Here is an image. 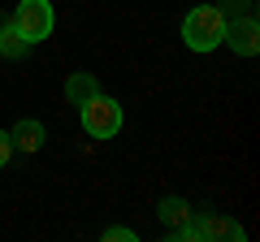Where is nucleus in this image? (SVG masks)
Segmentation results:
<instances>
[{"mask_svg": "<svg viewBox=\"0 0 260 242\" xmlns=\"http://www.w3.org/2000/svg\"><path fill=\"white\" fill-rule=\"evenodd\" d=\"M182 39L191 52H213V48H221L225 39V13L217 9V5H200V9H191L182 18Z\"/></svg>", "mask_w": 260, "mask_h": 242, "instance_id": "1", "label": "nucleus"}, {"mask_svg": "<svg viewBox=\"0 0 260 242\" xmlns=\"http://www.w3.org/2000/svg\"><path fill=\"white\" fill-rule=\"evenodd\" d=\"M78 112H83V130L91 139H113L121 130V104L113 95H104V91L91 95L87 104H78Z\"/></svg>", "mask_w": 260, "mask_h": 242, "instance_id": "2", "label": "nucleus"}, {"mask_svg": "<svg viewBox=\"0 0 260 242\" xmlns=\"http://www.w3.org/2000/svg\"><path fill=\"white\" fill-rule=\"evenodd\" d=\"M13 26L22 30L26 44H39V39L52 35L56 26V13H52V0H22L18 13H13Z\"/></svg>", "mask_w": 260, "mask_h": 242, "instance_id": "3", "label": "nucleus"}, {"mask_svg": "<svg viewBox=\"0 0 260 242\" xmlns=\"http://www.w3.org/2000/svg\"><path fill=\"white\" fill-rule=\"evenodd\" d=\"M221 44H230L239 56H256L260 52V26H256V18L225 22V39H221Z\"/></svg>", "mask_w": 260, "mask_h": 242, "instance_id": "4", "label": "nucleus"}, {"mask_svg": "<svg viewBox=\"0 0 260 242\" xmlns=\"http://www.w3.org/2000/svg\"><path fill=\"white\" fill-rule=\"evenodd\" d=\"M44 139H48V130H44V121H35V117H22L18 126L9 130V143L18 151H39V147H44Z\"/></svg>", "mask_w": 260, "mask_h": 242, "instance_id": "5", "label": "nucleus"}, {"mask_svg": "<svg viewBox=\"0 0 260 242\" xmlns=\"http://www.w3.org/2000/svg\"><path fill=\"white\" fill-rule=\"evenodd\" d=\"M91 95H100V83H95V74H70V83H65V100L74 104H87Z\"/></svg>", "mask_w": 260, "mask_h": 242, "instance_id": "6", "label": "nucleus"}, {"mask_svg": "<svg viewBox=\"0 0 260 242\" xmlns=\"http://www.w3.org/2000/svg\"><path fill=\"white\" fill-rule=\"evenodd\" d=\"M195 238H243V229L234 221H221V216H208V221H191Z\"/></svg>", "mask_w": 260, "mask_h": 242, "instance_id": "7", "label": "nucleus"}, {"mask_svg": "<svg viewBox=\"0 0 260 242\" xmlns=\"http://www.w3.org/2000/svg\"><path fill=\"white\" fill-rule=\"evenodd\" d=\"M186 221H191V204H186V199H178V195L160 199V225L178 229V225H186Z\"/></svg>", "mask_w": 260, "mask_h": 242, "instance_id": "8", "label": "nucleus"}, {"mask_svg": "<svg viewBox=\"0 0 260 242\" xmlns=\"http://www.w3.org/2000/svg\"><path fill=\"white\" fill-rule=\"evenodd\" d=\"M26 39H22V30L13 26V22H5V26H0V56H22L26 52Z\"/></svg>", "mask_w": 260, "mask_h": 242, "instance_id": "9", "label": "nucleus"}, {"mask_svg": "<svg viewBox=\"0 0 260 242\" xmlns=\"http://www.w3.org/2000/svg\"><path fill=\"white\" fill-rule=\"evenodd\" d=\"M104 242H135V229H126V225H113V229H104Z\"/></svg>", "mask_w": 260, "mask_h": 242, "instance_id": "10", "label": "nucleus"}, {"mask_svg": "<svg viewBox=\"0 0 260 242\" xmlns=\"http://www.w3.org/2000/svg\"><path fill=\"white\" fill-rule=\"evenodd\" d=\"M9 156H13V143H9V130H0V169L9 165Z\"/></svg>", "mask_w": 260, "mask_h": 242, "instance_id": "11", "label": "nucleus"}]
</instances>
